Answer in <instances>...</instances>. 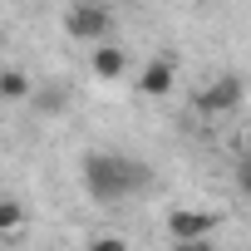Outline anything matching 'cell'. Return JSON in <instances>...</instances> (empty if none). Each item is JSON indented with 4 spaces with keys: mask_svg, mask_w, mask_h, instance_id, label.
Wrapping results in <instances>:
<instances>
[{
    "mask_svg": "<svg viewBox=\"0 0 251 251\" xmlns=\"http://www.w3.org/2000/svg\"><path fill=\"white\" fill-rule=\"evenodd\" d=\"M212 226H217V217L212 212H197V207H177L168 217V236L173 241H207Z\"/></svg>",
    "mask_w": 251,
    "mask_h": 251,
    "instance_id": "obj_4",
    "label": "cell"
},
{
    "mask_svg": "<svg viewBox=\"0 0 251 251\" xmlns=\"http://www.w3.org/2000/svg\"><path fill=\"white\" fill-rule=\"evenodd\" d=\"M64 30H69V40H108V5H89V0L69 5Z\"/></svg>",
    "mask_w": 251,
    "mask_h": 251,
    "instance_id": "obj_2",
    "label": "cell"
},
{
    "mask_svg": "<svg viewBox=\"0 0 251 251\" xmlns=\"http://www.w3.org/2000/svg\"><path fill=\"white\" fill-rule=\"evenodd\" d=\"M30 222V212L15 202V197H0V236H20Z\"/></svg>",
    "mask_w": 251,
    "mask_h": 251,
    "instance_id": "obj_7",
    "label": "cell"
},
{
    "mask_svg": "<svg viewBox=\"0 0 251 251\" xmlns=\"http://www.w3.org/2000/svg\"><path fill=\"white\" fill-rule=\"evenodd\" d=\"M153 182V173L133 158H123V153H89L84 158V192L94 202H123V197H133Z\"/></svg>",
    "mask_w": 251,
    "mask_h": 251,
    "instance_id": "obj_1",
    "label": "cell"
},
{
    "mask_svg": "<svg viewBox=\"0 0 251 251\" xmlns=\"http://www.w3.org/2000/svg\"><path fill=\"white\" fill-rule=\"evenodd\" d=\"M138 89H143L148 99H163V94H173V59H153V64L138 74Z\"/></svg>",
    "mask_w": 251,
    "mask_h": 251,
    "instance_id": "obj_5",
    "label": "cell"
},
{
    "mask_svg": "<svg viewBox=\"0 0 251 251\" xmlns=\"http://www.w3.org/2000/svg\"><path fill=\"white\" fill-rule=\"evenodd\" d=\"M168 251H212V241H173Z\"/></svg>",
    "mask_w": 251,
    "mask_h": 251,
    "instance_id": "obj_10",
    "label": "cell"
},
{
    "mask_svg": "<svg viewBox=\"0 0 251 251\" xmlns=\"http://www.w3.org/2000/svg\"><path fill=\"white\" fill-rule=\"evenodd\" d=\"M123 64H128V54H123L118 45H99V50H94V74H99V79H118Z\"/></svg>",
    "mask_w": 251,
    "mask_h": 251,
    "instance_id": "obj_6",
    "label": "cell"
},
{
    "mask_svg": "<svg viewBox=\"0 0 251 251\" xmlns=\"http://www.w3.org/2000/svg\"><path fill=\"white\" fill-rule=\"evenodd\" d=\"M89 251H128V241H123V236H94Z\"/></svg>",
    "mask_w": 251,
    "mask_h": 251,
    "instance_id": "obj_9",
    "label": "cell"
},
{
    "mask_svg": "<svg viewBox=\"0 0 251 251\" xmlns=\"http://www.w3.org/2000/svg\"><path fill=\"white\" fill-rule=\"evenodd\" d=\"M241 79L236 74H222V79H212L202 94H197V113H207V118H217V113H231V108H241Z\"/></svg>",
    "mask_w": 251,
    "mask_h": 251,
    "instance_id": "obj_3",
    "label": "cell"
},
{
    "mask_svg": "<svg viewBox=\"0 0 251 251\" xmlns=\"http://www.w3.org/2000/svg\"><path fill=\"white\" fill-rule=\"evenodd\" d=\"M241 148H246V158H251V128H246V138H241Z\"/></svg>",
    "mask_w": 251,
    "mask_h": 251,
    "instance_id": "obj_12",
    "label": "cell"
},
{
    "mask_svg": "<svg viewBox=\"0 0 251 251\" xmlns=\"http://www.w3.org/2000/svg\"><path fill=\"white\" fill-rule=\"evenodd\" d=\"M15 99H30V74L0 69V103H15Z\"/></svg>",
    "mask_w": 251,
    "mask_h": 251,
    "instance_id": "obj_8",
    "label": "cell"
},
{
    "mask_svg": "<svg viewBox=\"0 0 251 251\" xmlns=\"http://www.w3.org/2000/svg\"><path fill=\"white\" fill-rule=\"evenodd\" d=\"M89 5H113V0H89Z\"/></svg>",
    "mask_w": 251,
    "mask_h": 251,
    "instance_id": "obj_13",
    "label": "cell"
},
{
    "mask_svg": "<svg viewBox=\"0 0 251 251\" xmlns=\"http://www.w3.org/2000/svg\"><path fill=\"white\" fill-rule=\"evenodd\" d=\"M241 192H246V197H251V158H246V163H241Z\"/></svg>",
    "mask_w": 251,
    "mask_h": 251,
    "instance_id": "obj_11",
    "label": "cell"
}]
</instances>
